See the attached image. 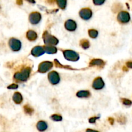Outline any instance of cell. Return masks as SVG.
Listing matches in <instances>:
<instances>
[{
	"mask_svg": "<svg viewBox=\"0 0 132 132\" xmlns=\"http://www.w3.org/2000/svg\"><path fill=\"white\" fill-rule=\"evenodd\" d=\"M30 73V69L27 67L23 70L21 72L15 73L14 76V79L15 81L24 82V81H27V79L28 78Z\"/></svg>",
	"mask_w": 132,
	"mask_h": 132,
	"instance_id": "6da1fadb",
	"label": "cell"
},
{
	"mask_svg": "<svg viewBox=\"0 0 132 132\" xmlns=\"http://www.w3.org/2000/svg\"><path fill=\"white\" fill-rule=\"evenodd\" d=\"M43 39L44 43L46 44V45H49V46H55L58 43V40L56 37L52 36L51 34L48 33L47 32H45L43 34Z\"/></svg>",
	"mask_w": 132,
	"mask_h": 132,
	"instance_id": "7a4b0ae2",
	"label": "cell"
},
{
	"mask_svg": "<svg viewBox=\"0 0 132 132\" xmlns=\"http://www.w3.org/2000/svg\"><path fill=\"white\" fill-rule=\"evenodd\" d=\"M63 54L66 59L70 61H77L79 59V54L73 50H67L63 52Z\"/></svg>",
	"mask_w": 132,
	"mask_h": 132,
	"instance_id": "3957f363",
	"label": "cell"
},
{
	"mask_svg": "<svg viewBox=\"0 0 132 132\" xmlns=\"http://www.w3.org/2000/svg\"><path fill=\"white\" fill-rule=\"evenodd\" d=\"M9 46L13 51H19L21 48V43L15 38H11L9 41Z\"/></svg>",
	"mask_w": 132,
	"mask_h": 132,
	"instance_id": "277c9868",
	"label": "cell"
},
{
	"mask_svg": "<svg viewBox=\"0 0 132 132\" xmlns=\"http://www.w3.org/2000/svg\"><path fill=\"white\" fill-rule=\"evenodd\" d=\"M53 63L50 61H44L41 63L39 66L38 71L40 73H45L47 72L52 68Z\"/></svg>",
	"mask_w": 132,
	"mask_h": 132,
	"instance_id": "5b68a950",
	"label": "cell"
},
{
	"mask_svg": "<svg viewBox=\"0 0 132 132\" xmlns=\"http://www.w3.org/2000/svg\"><path fill=\"white\" fill-rule=\"evenodd\" d=\"M117 19L121 23L125 24V23H128L130 21V15L127 12L122 11L117 15Z\"/></svg>",
	"mask_w": 132,
	"mask_h": 132,
	"instance_id": "8992f818",
	"label": "cell"
},
{
	"mask_svg": "<svg viewBox=\"0 0 132 132\" xmlns=\"http://www.w3.org/2000/svg\"><path fill=\"white\" fill-rule=\"evenodd\" d=\"M79 15L84 20H88L92 16V11L89 8H84L80 10Z\"/></svg>",
	"mask_w": 132,
	"mask_h": 132,
	"instance_id": "52a82bcc",
	"label": "cell"
},
{
	"mask_svg": "<svg viewBox=\"0 0 132 132\" xmlns=\"http://www.w3.org/2000/svg\"><path fill=\"white\" fill-rule=\"evenodd\" d=\"M41 19V15L37 12H34L31 13L29 15V21L32 24H37L40 22Z\"/></svg>",
	"mask_w": 132,
	"mask_h": 132,
	"instance_id": "ba28073f",
	"label": "cell"
},
{
	"mask_svg": "<svg viewBox=\"0 0 132 132\" xmlns=\"http://www.w3.org/2000/svg\"><path fill=\"white\" fill-rule=\"evenodd\" d=\"M48 79L53 85H57L60 81V77L59 73L55 71H52L48 75Z\"/></svg>",
	"mask_w": 132,
	"mask_h": 132,
	"instance_id": "9c48e42d",
	"label": "cell"
},
{
	"mask_svg": "<svg viewBox=\"0 0 132 132\" xmlns=\"http://www.w3.org/2000/svg\"><path fill=\"white\" fill-rule=\"evenodd\" d=\"M92 86L95 90H99L103 89L104 86V82L103 81V79L100 77L95 79L94 81V82H93Z\"/></svg>",
	"mask_w": 132,
	"mask_h": 132,
	"instance_id": "30bf717a",
	"label": "cell"
},
{
	"mask_svg": "<svg viewBox=\"0 0 132 132\" xmlns=\"http://www.w3.org/2000/svg\"><path fill=\"white\" fill-rule=\"evenodd\" d=\"M45 48L43 46H37L34 47L32 50V52H31L32 55L34 57H39L43 54H45Z\"/></svg>",
	"mask_w": 132,
	"mask_h": 132,
	"instance_id": "8fae6325",
	"label": "cell"
},
{
	"mask_svg": "<svg viewBox=\"0 0 132 132\" xmlns=\"http://www.w3.org/2000/svg\"><path fill=\"white\" fill-rule=\"evenodd\" d=\"M65 28L71 32L75 31L77 28V23L72 19H68L65 22Z\"/></svg>",
	"mask_w": 132,
	"mask_h": 132,
	"instance_id": "7c38bea8",
	"label": "cell"
},
{
	"mask_svg": "<svg viewBox=\"0 0 132 132\" xmlns=\"http://www.w3.org/2000/svg\"><path fill=\"white\" fill-rule=\"evenodd\" d=\"M36 128L37 130L40 132H43L48 128V124L45 121H40L36 125Z\"/></svg>",
	"mask_w": 132,
	"mask_h": 132,
	"instance_id": "4fadbf2b",
	"label": "cell"
},
{
	"mask_svg": "<svg viewBox=\"0 0 132 132\" xmlns=\"http://www.w3.org/2000/svg\"><path fill=\"white\" fill-rule=\"evenodd\" d=\"M27 38L28 39L29 41H36L37 38V33L33 30L28 31L27 33Z\"/></svg>",
	"mask_w": 132,
	"mask_h": 132,
	"instance_id": "5bb4252c",
	"label": "cell"
},
{
	"mask_svg": "<svg viewBox=\"0 0 132 132\" xmlns=\"http://www.w3.org/2000/svg\"><path fill=\"white\" fill-rule=\"evenodd\" d=\"M13 101L16 104H21L23 101V97L19 92H15L13 95Z\"/></svg>",
	"mask_w": 132,
	"mask_h": 132,
	"instance_id": "9a60e30c",
	"label": "cell"
},
{
	"mask_svg": "<svg viewBox=\"0 0 132 132\" xmlns=\"http://www.w3.org/2000/svg\"><path fill=\"white\" fill-rule=\"evenodd\" d=\"M45 52L48 53L49 54H55L57 51V49L55 48V46H49V45H46L45 46Z\"/></svg>",
	"mask_w": 132,
	"mask_h": 132,
	"instance_id": "2e32d148",
	"label": "cell"
},
{
	"mask_svg": "<svg viewBox=\"0 0 132 132\" xmlns=\"http://www.w3.org/2000/svg\"><path fill=\"white\" fill-rule=\"evenodd\" d=\"M77 96L79 98H87L90 96V92L89 91H79L77 93Z\"/></svg>",
	"mask_w": 132,
	"mask_h": 132,
	"instance_id": "e0dca14e",
	"label": "cell"
},
{
	"mask_svg": "<svg viewBox=\"0 0 132 132\" xmlns=\"http://www.w3.org/2000/svg\"><path fill=\"white\" fill-rule=\"evenodd\" d=\"M55 2L57 4L58 6L63 10H64L67 6V0H55Z\"/></svg>",
	"mask_w": 132,
	"mask_h": 132,
	"instance_id": "ac0fdd59",
	"label": "cell"
},
{
	"mask_svg": "<svg viewBox=\"0 0 132 132\" xmlns=\"http://www.w3.org/2000/svg\"><path fill=\"white\" fill-rule=\"evenodd\" d=\"M104 63L103 60L101 59H93L90 63V65L92 66H103Z\"/></svg>",
	"mask_w": 132,
	"mask_h": 132,
	"instance_id": "d6986e66",
	"label": "cell"
},
{
	"mask_svg": "<svg viewBox=\"0 0 132 132\" xmlns=\"http://www.w3.org/2000/svg\"><path fill=\"white\" fill-rule=\"evenodd\" d=\"M50 119H51L52 121H56V122H59V121H61L63 118L61 116L58 114H54L52 116H50Z\"/></svg>",
	"mask_w": 132,
	"mask_h": 132,
	"instance_id": "ffe728a7",
	"label": "cell"
},
{
	"mask_svg": "<svg viewBox=\"0 0 132 132\" xmlns=\"http://www.w3.org/2000/svg\"><path fill=\"white\" fill-rule=\"evenodd\" d=\"M89 36L92 38H96L98 36V32L95 29H91L88 31Z\"/></svg>",
	"mask_w": 132,
	"mask_h": 132,
	"instance_id": "44dd1931",
	"label": "cell"
},
{
	"mask_svg": "<svg viewBox=\"0 0 132 132\" xmlns=\"http://www.w3.org/2000/svg\"><path fill=\"white\" fill-rule=\"evenodd\" d=\"M81 46L85 49L88 48L90 47V43L87 40L83 39L81 41Z\"/></svg>",
	"mask_w": 132,
	"mask_h": 132,
	"instance_id": "7402d4cb",
	"label": "cell"
},
{
	"mask_svg": "<svg viewBox=\"0 0 132 132\" xmlns=\"http://www.w3.org/2000/svg\"><path fill=\"white\" fill-rule=\"evenodd\" d=\"M24 112H25V113H27V114H28V115H32V113H34L33 108L28 105H26L24 107Z\"/></svg>",
	"mask_w": 132,
	"mask_h": 132,
	"instance_id": "603a6c76",
	"label": "cell"
},
{
	"mask_svg": "<svg viewBox=\"0 0 132 132\" xmlns=\"http://www.w3.org/2000/svg\"><path fill=\"white\" fill-rule=\"evenodd\" d=\"M105 1L106 0H93V3L95 5H102Z\"/></svg>",
	"mask_w": 132,
	"mask_h": 132,
	"instance_id": "cb8c5ba5",
	"label": "cell"
},
{
	"mask_svg": "<svg viewBox=\"0 0 132 132\" xmlns=\"http://www.w3.org/2000/svg\"><path fill=\"white\" fill-rule=\"evenodd\" d=\"M122 103L124 104V105L128 106H131L132 104L131 101L128 100V99H122Z\"/></svg>",
	"mask_w": 132,
	"mask_h": 132,
	"instance_id": "d4e9b609",
	"label": "cell"
},
{
	"mask_svg": "<svg viewBox=\"0 0 132 132\" xmlns=\"http://www.w3.org/2000/svg\"><path fill=\"white\" fill-rule=\"evenodd\" d=\"M97 119H99V117H91L90 119H89V122H90V124L95 123V122H96V120Z\"/></svg>",
	"mask_w": 132,
	"mask_h": 132,
	"instance_id": "484cf974",
	"label": "cell"
},
{
	"mask_svg": "<svg viewBox=\"0 0 132 132\" xmlns=\"http://www.w3.org/2000/svg\"><path fill=\"white\" fill-rule=\"evenodd\" d=\"M18 86L16 84H12L10 86H8V88L9 89H17L18 88Z\"/></svg>",
	"mask_w": 132,
	"mask_h": 132,
	"instance_id": "4316f807",
	"label": "cell"
},
{
	"mask_svg": "<svg viewBox=\"0 0 132 132\" xmlns=\"http://www.w3.org/2000/svg\"><path fill=\"white\" fill-rule=\"evenodd\" d=\"M108 121H109V122L112 125H113V123H114V119H113V118H112V117H110V118H108Z\"/></svg>",
	"mask_w": 132,
	"mask_h": 132,
	"instance_id": "83f0119b",
	"label": "cell"
},
{
	"mask_svg": "<svg viewBox=\"0 0 132 132\" xmlns=\"http://www.w3.org/2000/svg\"><path fill=\"white\" fill-rule=\"evenodd\" d=\"M86 132H99L98 131H97V130H92V129H87V130H86Z\"/></svg>",
	"mask_w": 132,
	"mask_h": 132,
	"instance_id": "f1b7e54d",
	"label": "cell"
},
{
	"mask_svg": "<svg viewBox=\"0 0 132 132\" xmlns=\"http://www.w3.org/2000/svg\"><path fill=\"white\" fill-rule=\"evenodd\" d=\"M126 65H127V67H129V68H132V62H128V63H126Z\"/></svg>",
	"mask_w": 132,
	"mask_h": 132,
	"instance_id": "f546056e",
	"label": "cell"
},
{
	"mask_svg": "<svg viewBox=\"0 0 132 132\" xmlns=\"http://www.w3.org/2000/svg\"><path fill=\"white\" fill-rule=\"evenodd\" d=\"M17 4L18 5H22L23 4V0H17Z\"/></svg>",
	"mask_w": 132,
	"mask_h": 132,
	"instance_id": "4dcf8cb0",
	"label": "cell"
},
{
	"mask_svg": "<svg viewBox=\"0 0 132 132\" xmlns=\"http://www.w3.org/2000/svg\"><path fill=\"white\" fill-rule=\"evenodd\" d=\"M26 1H27L28 2H29V3H36L35 0H26Z\"/></svg>",
	"mask_w": 132,
	"mask_h": 132,
	"instance_id": "1f68e13d",
	"label": "cell"
},
{
	"mask_svg": "<svg viewBox=\"0 0 132 132\" xmlns=\"http://www.w3.org/2000/svg\"><path fill=\"white\" fill-rule=\"evenodd\" d=\"M48 1L49 3H54L55 1V0H48Z\"/></svg>",
	"mask_w": 132,
	"mask_h": 132,
	"instance_id": "d6a6232c",
	"label": "cell"
}]
</instances>
